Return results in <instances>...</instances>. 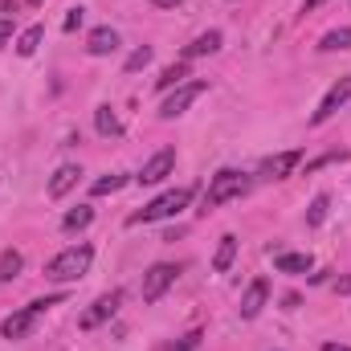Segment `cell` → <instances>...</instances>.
<instances>
[{"instance_id":"cell-2","label":"cell","mask_w":351,"mask_h":351,"mask_svg":"<svg viewBox=\"0 0 351 351\" xmlns=\"http://www.w3.org/2000/svg\"><path fill=\"white\" fill-rule=\"evenodd\" d=\"M90 262H94V250L90 245H70V250H62L58 258L45 262V278L49 282H78L90 269Z\"/></svg>"},{"instance_id":"cell-31","label":"cell","mask_w":351,"mask_h":351,"mask_svg":"<svg viewBox=\"0 0 351 351\" xmlns=\"http://www.w3.org/2000/svg\"><path fill=\"white\" fill-rule=\"evenodd\" d=\"M152 4H156V8H180L184 0H152Z\"/></svg>"},{"instance_id":"cell-24","label":"cell","mask_w":351,"mask_h":351,"mask_svg":"<svg viewBox=\"0 0 351 351\" xmlns=\"http://www.w3.org/2000/svg\"><path fill=\"white\" fill-rule=\"evenodd\" d=\"M123 184H127V176H102V180H94V188H90V192H94V196H106V192H119V188H123Z\"/></svg>"},{"instance_id":"cell-15","label":"cell","mask_w":351,"mask_h":351,"mask_svg":"<svg viewBox=\"0 0 351 351\" xmlns=\"http://www.w3.org/2000/svg\"><path fill=\"white\" fill-rule=\"evenodd\" d=\"M41 41H45V25H29V29L16 37V53H21V58H33Z\"/></svg>"},{"instance_id":"cell-22","label":"cell","mask_w":351,"mask_h":351,"mask_svg":"<svg viewBox=\"0 0 351 351\" xmlns=\"http://www.w3.org/2000/svg\"><path fill=\"white\" fill-rule=\"evenodd\" d=\"M21 265H25V258H21L16 250H4V254H0V282H12V278L21 274Z\"/></svg>"},{"instance_id":"cell-20","label":"cell","mask_w":351,"mask_h":351,"mask_svg":"<svg viewBox=\"0 0 351 351\" xmlns=\"http://www.w3.org/2000/svg\"><path fill=\"white\" fill-rule=\"evenodd\" d=\"M188 78V62H176V66H168L160 78H156V90H172V86H180Z\"/></svg>"},{"instance_id":"cell-10","label":"cell","mask_w":351,"mask_h":351,"mask_svg":"<svg viewBox=\"0 0 351 351\" xmlns=\"http://www.w3.org/2000/svg\"><path fill=\"white\" fill-rule=\"evenodd\" d=\"M298 160H302V152H278V156H269L262 164V180H286V176L298 168Z\"/></svg>"},{"instance_id":"cell-3","label":"cell","mask_w":351,"mask_h":351,"mask_svg":"<svg viewBox=\"0 0 351 351\" xmlns=\"http://www.w3.org/2000/svg\"><path fill=\"white\" fill-rule=\"evenodd\" d=\"M62 298H66V294H45V298H33L29 306H21L16 315H8V319L0 323V335H4V339H25V335L37 327V319H41L49 306H58Z\"/></svg>"},{"instance_id":"cell-18","label":"cell","mask_w":351,"mask_h":351,"mask_svg":"<svg viewBox=\"0 0 351 351\" xmlns=\"http://www.w3.org/2000/svg\"><path fill=\"white\" fill-rule=\"evenodd\" d=\"M274 265L282 274H306L311 269V254H274Z\"/></svg>"},{"instance_id":"cell-21","label":"cell","mask_w":351,"mask_h":351,"mask_svg":"<svg viewBox=\"0 0 351 351\" xmlns=\"http://www.w3.org/2000/svg\"><path fill=\"white\" fill-rule=\"evenodd\" d=\"M323 53H335V49H351V29H331L323 41H319Z\"/></svg>"},{"instance_id":"cell-4","label":"cell","mask_w":351,"mask_h":351,"mask_svg":"<svg viewBox=\"0 0 351 351\" xmlns=\"http://www.w3.org/2000/svg\"><path fill=\"white\" fill-rule=\"evenodd\" d=\"M250 176L237 172V168H221V172L208 180V192H204V208H221V204H229V200H237V196H245L250 192Z\"/></svg>"},{"instance_id":"cell-34","label":"cell","mask_w":351,"mask_h":351,"mask_svg":"<svg viewBox=\"0 0 351 351\" xmlns=\"http://www.w3.org/2000/svg\"><path fill=\"white\" fill-rule=\"evenodd\" d=\"M33 4H41V0H33Z\"/></svg>"},{"instance_id":"cell-11","label":"cell","mask_w":351,"mask_h":351,"mask_svg":"<svg viewBox=\"0 0 351 351\" xmlns=\"http://www.w3.org/2000/svg\"><path fill=\"white\" fill-rule=\"evenodd\" d=\"M265 298H269V282H265V278H254L250 290L241 294V319H258L262 306H265Z\"/></svg>"},{"instance_id":"cell-5","label":"cell","mask_w":351,"mask_h":351,"mask_svg":"<svg viewBox=\"0 0 351 351\" xmlns=\"http://www.w3.org/2000/svg\"><path fill=\"white\" fill-rule=\"evenodd\" d=\"M119 306H123V290H106V294H98V298L90 302V311L78 319V327H82V331H94L98 323L114 319V315H119Z\"/></svg>"},{"instance_id":"cell-28","label":"cell","mask_w":351,"mask_h":351,"mask_svg":"<svg viewBox=\"0 0 351 351\" xmlns=\"http://www.w3.org/2000/svg\"><path fill=\"white\" fill-rule=\"evenodd\" d=\"M78 25H82V8H70V16H66V25H62V29H66V33H74Z\"/></svg>"},{"instance_id":"cell-12","label":"cell","mask_w":351,"mask_h":351,"mask_svg":"<svg viewBox=\"0 0 351 351\" xmlns=\"http://www.w3.org/2000/svg\"><path fill=\"white\" fill-rule=\"evenodd\" d=\"M114 49H119V33H114L110 25H98V29L86 37V53L90 58H110Z\"/></svg>"},{"instance_id":"cell-9","label":"cell","mask_w":351,"mask_h":351,"mask_svg":"<svg viewBox=\"0 0 351 351\" xmlns=\"http://www.w3.org/2000/svg\"><path fill=\"white\" fill-rule=\"evenodd\" d=\"M348 98H351V78H339L335 86L323 94V102H319V110L311 114V123H315V127H319V123H327V119H331V114H335V110H339Z\"/></svg>"},{"instance_id":"cell-27","label":"cell","mask_w":351,"mask_h":351,"mask_svg":"<svg viewBox=\"0 0 351 351\" xmlns=\"http://www.w3.org/2000/svg\"><path fill=\"white\" fill-rule=\"evenodd\" d=\"M196 348H200V331H192V335H184L176 343H164V351H196Z\"/></svg>"},{"instance_id":"cell-23","label":"cell","mask_w":351,"mask_h":351,"mask_svg":"<svg viewBox=\"0 0 351 351\" xmlns=\"http://www.w3.org/2000/svg\"><path fill=\"white\" fill-rule=\"evenodd\" d=\"M327 208H331V196L319 192V196L311 200V208H306V225H323V221H327Z\"/></svg>"},{"instance_id":"cell-33","label":"cell","mask_w":351,"mask_h":351,"mask_svg":"<svg viewBox=\"0 0 351 351\" xmlns=\"http://www.w3.org/2000/svg\"><path fill=\"white\" fill-rule=\"evenodd\" d=\"M319 351H351V348H343V343H323Z\"/></svg>"},{"instance_id":"cell-16","label":"cell","mask_w":351,"mask_h":351,"mask_svg":"<svg viewBox=\"0 0 351 351\" xmlns=\"http://www.w3.org/2000/svg\"><path fill=\"white\" fill-rule=\"evenodd\" d=\"M94 127H98V135H106V139L123 135V123H119V114H114L110 106H98V110H94Z\"/></svg>"},{"instance_id":"cell-29","label":"cell","mask_w":351,"mask_h":351,"mask_svg":"<svg viewBox=\"0 0 351 351\" xmlns=\"http://www.w3.org/2000/svg\"><path fill=\"white\" fill-rule=\"evenodd\" d=\"M8 41H12V21H8V16H0V49H4Z\"/></svg>"},{"instance_id":"cell-7","label":"cell","mask_w":351,"mask_h":351,"mask_svg":"<svg viewBox=\"0 0 351 351\" xmlns=\"http://www.w3.org/2000/svg\"><path fill=\"white\" fill-rule=\"evenodd\" d=\"M204 90H208V82H180V86H176L172 94L164 98L160 114H164V119H176V114H184V110H188V106H192V102H196Z\"/></svg>"},{"instance_id":"cell-13","label":"cell","mask_w":351,"mask_h":351,"mask_svg":"<svg viewBox=\"0 0 351 351\" xmlns=\"http://www.w3.org/2000/svg\"><path fill=\"white\" fill-rule=\"evenodd\" d=\"M78 176H82V168H78V164H62V168L53 172V180H49V196H53V200H62V196L78 184Z\"/></svg>"},{"instance_id":"cell-32","label":"cell","mask_w":351,"mask_h":351,"mask_svg":"<svg viewBox=\"0 0 351 351\" xmlns=\"http://www.w3.org/2000/svg\"><path fill=\"white\" fill-rule=\"evenodd\" d=\"M319 4H327V0H306V4H302V12H315Z\"/></svg>"},{"instance_id":"cell-19","label":"cell","mask_w":351,"mask_h":351,"mask_svg":"<svg viewBox=\"0 0 351 351\" xmlns=\"http://www.w3.org/2000/svg\"><path fill=\"white\" fill-rule=\"evenodd\" d=\"M90 221H94V208H90V204H78V208H70V213H66L62 229H66V233H78V229H86Z\"/></svg>"},{"instance_id":"cell-25","label":"cell","mask_w":351,"mask_h":351,"mask_svg":"<svg viewBox=\"0 0 351 351\" xmlns=\"http://www.w3.org/2000/svg\"><path fill=\"white\" fill-rule=\"evenodd\" d=\"M147 62H152V49H147V45H139V49L127 58V66H123V70H127V74H135V70H143Z\"/></svg>"},{"instance_id":"cell-14","label":"cell","mask_w":351,"mask_h":351,"mask_svg":"<svg viewBox=\"0 0 351 351\" xmlns=\"http://www.w3.org/2000/svg\"><path fill=\"white\" fill-rule=\"evenodd\" d=\"M217 49H221V33H217V29H208V33H200V37H196V41L184 49V62H188V58H204V53H217Z\"/></svg>"},{"instance_id":"cell-30","label":"cell","mask_w":351,"mask_h":351,"mask_svg":"<svg viewBox=\"0 0 351 351\" xmlns=\"http://www.w3.org/2000/svg\"><path fill=\"white\" fill-rule=\"evenodd\" d=\"M335 294H351V274H343V278H335Z\"/></svg>"},{"instance_id":"cell-1","label":"cell","mask_w":351,"mask_h":351,"mask_svg":"<svg viewBox=\"0 0 351 351\" xmlns=\"http://www.w3.org/2000/svg\"><path fill=\"white\" fill-rule=\"evenodd\" d=\"M192 204V188H172V192H164V196H156L152 204H143L139 213H131L127 217V225L135 229V225H152V221H168L176 213H184Z\"/></svg>"},{"instance_id":"cell-26","label":"cell","mask_w":351,"mask_h":351,"mask_svg":"<svg viewBox=\"0 0 351 351\" xmlns=\"http://www.w3.org/2000/svg\"><path fill=\"white\" fill-rule=\"evenodd\" d=\"M348 160V152L339 147V152H327V156H319V160H311L306 164V172H319V168H327V164H343Z\"/></svg>"},{"instance_id":"cell-6","label":"cell","mask_w":351,"mask_h":351,"mask_svg":"<svg viewBox=\"0 0 351 351\" xmlns=\"http://www.w3.org/2000/svg\"><path fill=\"white\" fill-rule=\"evenodd\" d=\"M176 274H180V265L172 262H156L147 274H143V302H160L164 298V290L176 282Z\"/></svg>"},{"instance_id":"cell-8","label":"cell","mask_w":351,"mask_h":351,"mask_svg":"<svg viewBox=\"0 0 351 351\" xmlns=\"http://www.w3.org/2000/svg\"><path fill=\"white\" fill-rule=\"evenodd\" d=\"M172 168H176V152H172V147H160V152L139 168L135 180H139V184H160V180H168V176H172Z\"/></svg>"},{"instance_id":"cell-17","label":"cell","mask_w":351,"mask_h":351,"mask_svg":"<svg viewBox=\"0 0 351 351\" xmlns=\"http://www.w3.org/2000/svg\"><path fill=\"white\" fill-rule=\"evenodd\" d=\"M233 258H237V237H233V233H225V237H221V245H217L213 269H217V274H225V269L233 265Z\"/></svg>"}]
</instances>
